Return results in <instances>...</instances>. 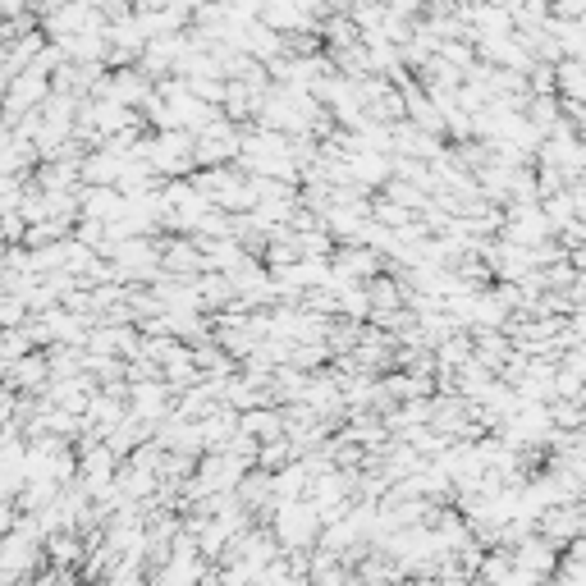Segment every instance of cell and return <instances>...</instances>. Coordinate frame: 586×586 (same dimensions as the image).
I'll return each instance as SVG.
<instances>
[{"label":"cell","mask_w":586,"mask_h":586,"mask_svg":"<svg viewBox=\"0 0 586 586\" xmlns=\"http://www.w3.org/2000/svg\"><path fill=\"white\" fill-rule=\"evenodd\" d=\"M23 10V0H0V14H19Z\"/></svg>","instance_id":"obj_3"},{"label":"cell","mask_w":586,"mask_h":586,"mask_svg":"<svg viewBox=\"0 0 586 586\" xmlns=\"http://www.w3.org/2000/svg\"><path fill=\"white\" fill-rule=\"evenodd\" d=\"M513 564H518L522 573L536 582L541 573H550V568H554V550H550V545H541V541H532V545H522V550H513Z\"/></svg>","instance_id":"obj_1"},{"label":"cell","mask_w":586,"mask_h":586,"mask_svg":"<svg viewBox=\"0 0 586 586\" xmlns=\"http://www.w3.org/2000/svg\"><path fill=\"white\" fill-rule=\"evenodd\" d=\"M42 92H46V74H37V69H23V74L14 78V87H10V110L33 106Z\"/></svg>","instance_id":"obj_2"}]
</instances>
